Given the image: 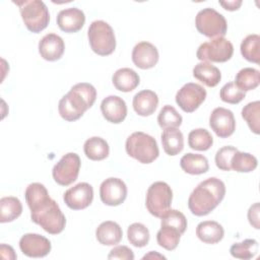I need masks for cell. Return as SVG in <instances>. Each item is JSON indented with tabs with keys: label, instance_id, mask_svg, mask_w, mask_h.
I'll use <instances>...</instances> for the list:
<instances>
[{
	"label": "cell",
	"instance_id": "cell-30",
	"mask_svg": "<svg viewBox=\"0 0 260 260\" xmlns=\"http://www.w3.org/2000/svg\"><path fill=\"white\" fill-rule=\"evenodd\" d=\"M234 82L239 88L244 91L255 89L260 82V73L255 68H243L237 73Z\"/></svg>",
	"mask_w": 260,
	"mask_h": 260
},
{
	"label": "cell",
	"instance_id": "cell-37",
	"mask_svg": "<svg viewBox=\"0 0 260 260\" xmlns=\"http://www.w3.org/2000/svg\"><path fill=\"white\" fill-rule=\"evenodd\" d=\"M242 117L247 122L250 130L259 134V123H260V102L255 101L247 104L242 109Z\"/></svg>",
	"mask_w": 260,
	"mask_h": 260
},
{
	"label": "cell",
	"instance_id": "cell-39",
	"mask_svg": "<svg viewBox=\"0 0 260 260\" xmlns=\"http://www.w3.org/2000/svg\"><path fill=\"white\" fill-rule=\"evenodd\" d=\"M219 96L222 102L229 104H239L246 96V91L239 88L234 81L225 83L219 91Z\"/></svg>",
	"mask_w": 260,
	"mask_h": 260
},
{
	"label": "cell",
	"instance_id": "cell-34",
	"mask_svg": "<svg viewBox=\"0 0 260 260\" xmlns=\"http://www.w3.org/2000/svg\"><path fill=\"white\" fill-rule=\"evenodd\" d=\"M160 230L156 234V241L157 244L168 250V251H173L177 248L179 245L180 239H181V233L171 226L168 225H160Z\"/></svg>",
	"mask_w": 260,
	"mask_h": 260
},
{
	"label": "cell",
	"instance_id": "cell-25",
	"mask_svg": "<svg viewBox=\"0 0 260 260\" xmlns=\"http://www.w3.org/2000/svg\"><path fill=\"white\" fill-rule=\"evenodd\" d=\"M161 144L164 150L169 155H177L184 148L183 133L175 127L164 129L161 133Z\"/></svg>",
	"mask_w": 260,
	"mask_h": 260
},
{
	"label": "cell",
	"instance_id": "cell-19",
	"mask_svg": "<svg viewBox=\"0 0 260 260\" xmlns=\"http://www.w3.org/2000/svg\"><path fill=\"white\" fill-rule=\"evenodd\" d=\"M65 50L63 39L56 34H47L39 42V53L47 61L59 60Z\"/></svg>",
	"mask_w": 260,
	"mask_h": 260
},
{
	"label": "cell",
	"instance_id": "cell-42",
	"mask_svg": "<svg viewBox=\"0 0 260 260\" xmlns=\"http://www.w3.org/2000/svg\"><path fill=\"white\" fill-rule=\"evenodd\" d=\"M248 219L250 224L256 230L260 229L259 225V203L256 202L250 206L248 210Z\"/></svg>",
	"mask_w": 260,
	"mask_h": 260
},
{
	"label": "cell",
	"instance_id": "cell-3",
	"mask_svg": "<svg viewBox=\"0 0 260 260\" xmlns=\"http://www.w3.org/2000/svg\"><path fill=\"white\" fill-rule=\"evenodd\" d=\"M95 99L96 90L92 84L87 82L76 83L59 101V114L65 121H76L92 107Z\"/></svg>",
	"mask_w": 260,
	"mask_h": 260
},
{
	"label": "cell",
	"instance_id": "cell-13",
	"mask_svg": "<svg viewBox=\"0 0 260 260\" xmlns=\"http://www.w3.org/2000/svg\"><path fill=\"white\" fill-rule=\"evenodd\" d=\"M65 204L73 209L80 210L88 207L93 199V189L88 183L81 182L69 188L63 196Z\"/></svg>",
	"mask_w": 260,
	"mask_h": 260
},
{
	"label": "cell",
	"instance_id": "cell-43",
	"mask_svg": "<svg viewBox=\"0 0 260 260\" xmlns=\"http://www.w3.org/2000/svg\"><path fill=\"white\" fill-rule=\"evenodd\" d=\"M0 252H1V257L4 259H11V260L16 259V254L14 253V250L11 246L1 244Z\"/></svg>",
	"mask_w": 260,
	"mask_h": 260
},
{
	"label": "cell",
	"instance_id": "cell-8",
	"mask_svg": "<svg viewBox=\"0 0 260 260\" xmlns=\"http://www.w3.org/2000/svg\"><path fill=\"white\" fill-rule=\"evenodd\" d=\"M195 25L201 35L211 39L223 37L228 29L224 16L210 7L203 8L197 13Z\"/></svg>",
	"mask_w": 260,
	"mask_h": 260
},
{
	"label": "cell",
	"instance_id": "cell-23",
	"mask_svg": "<svg viewBox=\"0 0 260 260\" xmlns=\"http://www.w3.org/2000/svg\"><path fill=\"white\" fill-rule=\"evenodd\" d=\"M112 81L116 89L123 92H129L138 86L140 78L133 69L125 67L118 69L113 74Z\"/></svg>",
	"mask_w": 260,
	"mask_h": 260
},
{
	"label": "cell",
	"instance_id": "cell-12",
	"mask_svg": "<svg viewBox=\"0 0 260 260\" xmlns=\"http://www.w3.org/2000/svg\"><path fill=\"white\" fill-rule=\"evenodd\" d=\"M100 197L106 205L118 206L127 197V186L119 178H108L100 186Z\"/></svg>",
	"mask_w": 260,
	"mask_h": 260
},
{
	"label": "cell",
	"instance_id": "cell-29",
	"mask_svg": "<svg viewBox=\"0 0 260 260\" xmlns=\"http://www.w3.org/2000/svg\"><path fill=\"white\" fill-rule=\"evenodd\" d=\"M241 54L249 62H260V37L256 34L248 35L241 43Z\"/></svg>",
	"mask_w": 260,
	"mask_h": 260
},
{
	"label": "cell",
	"instance_id": "cell-4",
	"mask_svg": "<svg viewBox=\"0 0 260 260\" xmlns=\"http://www.w3.org/2000/svg\"><path fill=\"white\" fill-rule=\"evenodd\" d=\"M126 152L141 164H150L157 158L159 149L156 140L141 131L133 132L125 143Z\"/></svg>",
	"mask_w": 260,
	"mask_h": 260
},
{
	"label": "cell",
	"instance_id": "cell-32",
	"mask_svg": "<svg viewBox=\"0 0 260 260\" xmlns=\"http://www.w3.org/2000/svg\"><path fill=\"white\" fill-rule=\"evenodd\" d=\"M213 143V138L208 130L197 128L192 130L188 135V144L194 150H208Z\"/></svg>",
	"mask_w": 260,
	"mask_h": 260
},
{
	"label": "cell",
	"instance_id": "cell-35",
	"mask_svg": "<svg viewBox=\"0 0 260 260\" xmlns=\"http://www.w3.org/2000/svg\"><path fill=\"white\" fill-rule=\"evenodd\" d=\"M127 238L134 247L142 248L148 244L150 236L148 229L143 223L134 222L128 226Z\"/></svg>",
	"mask_w": 260,
	"mask_h": 260
},
{
	"label": "cell",
	"instance_id": "cell-31",
	"mask_svg": "<svg viewBox=\"0 0 260 260\" xmlns=\"http://www.w3.org/2000/svg\"><path fill=\"white\" fill-rule=\"evenodd\" d=\"M257 158L249 152L237 150L231 159V170L238 173H250L257 168Z\"/></svg>",
	"mask_w": 260,
	"mask_h": 260
},
{
	"label": "cell",
	"instance_id": "cell-27",
	"mask_svg": "<svg viewBox=\"0 0 260 260\" xmlns=\"http://www.w3.org/2000/svg\"><path fill=\"white\" fill-rule=\"evenodd\" d=\"M83 150L87 158L91 160H103L108 157L110 147L104 138L93 136L84 142Z\"/></svg>",
	"mask_w": 260,
	"mask_h": 260
},
{
	"label": "cell",
	"instance_id": "cell-18",
	"mask_svg": "<svg viewBox=\"0 0 260 260\" xmlns=\"http://www.w3.org/2000/svg\"><path fill=\"white\" fill-rule=\"evenodd\" d=\"M85 22V15L82 10L76 7H69L61 10L57 15V24L65 32H77Z\"/></svg>",
	"mask_w": 260,
	"mask_h": 260
},
{
	"label": "cell",
	"instance_id": "cell-7",
	"mask_svg": "<svg viewBox=\"0 0 260 260\" xmlns=\"http://www.w3.org/2000/svg\"><path fill=\"white\" fill-rule=\"evenodd\" d=\"M173 200L171 187L161 181L152 183L146 192L145 205L149 213L155 217H161L170 208Z\"/></svg>",
	"mask_w": 260,
	"mask_h": 260
},
{
	"label": "cell",
	"instance_id": "cell-24",
	"mask_svg": "<svg viewBox=\"0 0 260 260\" xmlns=\"http://www.w3.org/2000/svg\"><path fill=\"white\" fill-rule=\"evenodd\" d=\"M193 76L208 87L216 86L220 79V70L209 62H200L193 68Z\"/></svg>",
	"mask_w": 260,
	"mask_h": 260
},
{
	"label": "cell",
	"instance_id": "cell-17",
	"mask_svg": "<svg viewBox=\"0 0 260 260\" xmlns=\"http://www.w3.org/2000/svg\"><path fill=\"white\" fill-rule=\"evenodd\" d=\"M101 111L104 118L111 123L119 124L127 116L125 101L118 95H109L101 103Z\"/></svg>",
	"mask_w": 260,
	"mask_h": 260
},
{
	"label": "cell",
	"instance_id": "cell-16",
	"mask_svg": "<svg viewBox=\"0 0 260 260\" xmlns=\"http://www.w3.org/2000/svg\"><path fill=\"white\" fill-rule=\"evenodd\" d=\"M158 51L149 42H140L132 51V61L140 69H150L158 62Z\"/></svg>",
	"mask_w": 260,
	"mask_h": 260
},
{
	"label": "cell",
	"instance_id": "cell-1",
	"mask_svg": "<svg viewBox=\"0 0 260 260\" xmlns=\"http://www.w3.org/2000/svg\"><path fill=\"white\" fill-rule=\"evenodd\" d=\"M30 209V219L51 235H58L65 229L66 218L47 188L41 183L29 184L24 192Z\"/></svg>",
	"mask_w": 260,
	"mask_h": 260
},
{
	"label": "cell",
	"instance_id": "cell-14",
	"mask_svg": "<svg viewBox=\"0 0 260 260\" xmlns=\"http://www.w3.org/2000/svg\"><path fill=\"white\" fill-rule=\"evenodd\" d=\"M209 126L220 138L230 137L236 130V120L231 110L215 108L209 116Z\"/></svg>",
	"mask_w": 260,
	"mask_h": 260
},
{
	"label": "cell",
	"instance_id": "cell-38",
	"mask_svg": "<svg viewBox=\"0 0 260 260\" xmlns=\"http://www.w3.org/2000/svg\"><path fill=\"white\" fill-rule=\"evenodd\" d=\"M160 225H168L178 230L183 235L187 229L186 216L177 209H169L161 217Z\"/></svg>",
	"mask_w": 260,
	"mask_h": 260
},
{
	"label": "cell",
	"instance_id": "cell-10",
	"mask_svg": "<svg viewBox=\"0 0 260 260\" xmlns=\"http://www.w3.org/2000/svg\"><path fill=\"white\" fill-rule=\"evenodd\" d=\"M80 157L75 152L63 155L54 166L52 175L55 182L61 186H69L76 181L80 170Z\"/></svg>",
	"mask_w": 260,
	"mask_h": 260
},
{
	"label": "cell",
	"instance_id": "cell-22",
	"mask_svg": "<svg viewBox=\"0 0 260 260\" xmlns=\"http://www.w3.org/2000/svg\"><path fill=\"white\" fill-rule=\"evenodd\" d=\"M196 236L205 244H217L224 236V230L221 224L214 220H204L198 223Z\"/></svg>",
	"mask_w": 260,
	"mask_h": 260
},
{
	"label": "cell",
	"instance_id": "cell-5",
	"mask_svg": "<svg viewBox=\"0 0 260 260\" xmlns=\"http://www.w3.org/2000/svg\"><path fill=\"white\" fill-rule=\"evenodd\" d=\"M20 11L26 28L35 34L45 29L50 21V13L46 4L41 0L13 1Z\"/></svg>",
	"mask_w": 260,
	"mask_h": 260
},
{
	"label": "cell",
	"instance_id": "cell-33",
	"mask_svg": "<svg viewBox=\"0 0 260 260\" xmlns=\"http://www.w3.org/2000/svg\"><path fill=\"white\" fill-rule=\"evenodd\" d=\"M259 245L254 239H246L241 243H235L230 248V253L233 257L243 260H249L258 253Z\"/></svg>",
	"mask_w": 260,
	"mask_h": 260
},
{
	"label": "cell",
	"instance_id": "cell-41",
	"mask_svg": "<svg viewBox=\"0 0 260 260\" xmlns=\"http://www.w3.org/2000/svg\"><path fill=\"white\" fill-rule=\"evenodd\" d=\"M108 259H122V260H133L134 253L127 246H116L114 247L109 255Z\"/></svg>",
	"mask_w": 260,
	"mask_h": 260
},
{
	"label": "cell",
	"instance_id": "cell-6",
	"mask_svg": "<svg viewBox=\"0 0 260 260\" xmlns=\"http://www.w3.org/2000/svg\"><path fill=\"white\" fill-rule=\"evenodd\" d=\"M91 50L100 56L111 55L116 49V38L112 26L104 20H94L87 30Z\"/></svg>",
	"mask_w": 260,
	"mask_h": 260
},
{
	"label": "cell",
	"instance_id": "cell-40",
	"mask_svg": "<svg viewBox=\"0 0 260 260\" xmlns=\"http://www.w3.org/2000/svg\"><path fill=\"white\" fill-rule=\"evenodd\" d=\"M238 149L234 146L228 145L219 148L215 153V165L221 171H231V159Z\"/></svg>",
	"mask_w": 260,
	"mask_h": 260
},
{
	"label": "cell",
	"instance_id": "cell-11",
	"mask_svg": "<svg viewBox=\"0 0 260 260\" xmlns=\"http://www.w3.org/2000/svg\"><path fill=\"white\" fill-rule=\"evenodd\" d=\"M206 99V90L197 83L188 82L184 84L176 93L177 105L186 113H192Z\"/></svg>",
	"mask_w": 260,
	"mask_h": 260
},
{
	"label": "cell",
	"instance_id": "cell-36",
	"mask_svg": "<svg viewBox=\"0 0 260 260\" xmlns=\"http://www.w3.org/2000/svg\"><path fill=\"white\" fill-rule=\"evenodd\" d=\"M183 121L182 116L177 112V110L170 105H166L159 111L157 116V122L160 128L166 129L170 127L178 128L181 126Z\"/></svg>",
	"mask_w": 260,
	"mask_h": 260
},
{
	"label": "cell",
	"instance_id": "cell-44",
	"mask_svg": "<svg viewBox=\"0 0 260 260\" xmlns=\"http://www.w3.org/2000/svg\"><path fill=\"white\" fill-rule=\"evenodd\" d=\"M219 4L226 10L230 11H234V10H238L240 8V6L242 5V1L241 0H232V1H219Z\"/></svg>",
	"mask_w": 260,
	"mask_h": 260
},
{
	"label": "cell",
	"instance_id": "cell-21",
	"mask_svg": "<svg viewBox=\"0 0 260 260\" xmlns=\"http://www.w3.org/2000/svg\"><path fill=\"white\" fill-rule=\"evenodd\" d=\"M95 237L100 244L105 246H115L119 244L123 237L121 226L112 220L102 222L95 230Z\"/></svg>",
	"mask_w": 260,
	"mask_h": 260
},
{
	"label": "cell",
	"instance_id": "cell-20",
	"mask_svg": "<svg viewBox=\"0 0 260 260\" xmlns=\"http://www.w3.org/2000/svg\"><path fill=\"white\" fill-rule=\"evenodd\" d=\"M158 105L157 94L149 89H143L137 92L132 102L133 109L135 113L139 116L146 117L152 115Z\"/></svg>",
	"mask_w": 260,
	"mask_h": 260
},
{
	"label": "cell",
	"instance_id": "cell-28",
	"mask_svg": "<svg viewBox=\"0 0 260 260\" xmlns=\"http://www.w3.org/2000/svg\"><path fill=\"white\" fill-rule=\"evenodd\" d=\"M22 204L20 200L13 196H6L0 199V221L10 222L20 216Z\"/></svg>",
	"mask_w": 260,
	"mask_h": 260
},
{
	"label": "cell",
	"instance_id": "cell-2",
	"mask_svg": "<svg viewBox=\"0 0 260 260\" xmlns=\"http://www.w3.org/2000/svg\"><path fill=\"white\" fill-rule=\"evenodd\" d=\"M224 195V183L215 177H211L200 182L191 192L188 199V207L192 214L204 216L222 201Z\"/></svg>",
	"mask_w": 260,
	"mask_h": 260
},
{
	"label": "cell",
	"instance_id": "cell-9",
	"mask_svg": "<svg viewBox=\"0 0 260 260\" xmlns=\"http://www.w3.org/2000/svg\"><path fill=\"white\" fill-rule=\"evenodd\" d=\"M233 54V44L224 37H219L201 44L197 50L196 57L201 62L223 63L229 61Z\"/></svg>",
	"mask_w": 260,
	"mask_h": 260
},
{
	"label": "cell",
	"instance_id": "cell-15",
	"mask_svg": "<svg viewBox=\"0 0 260 260\" xmlns=\"http://www.w3.org/2000/svg\"><path fill=\"white\" fill-rule=\"evenodd\" d=\"M19 248L27 257L41 258L47 256L51 251V242L39 234H24L19 240Z\"/></svg>",
	"mask_w": 260,
	"mask_h": 260
},
{
	"label": "cell",
	"instance_id": "cell-45",
	"mask_svg": "<svg viewBox=\"0 0 260 260\" xmlns=\"http://www.w3.org/2000/svg\"><path fill=\"white\" fill-rule=\"evenodd\" d=\"M153 258L166 259V257H165V256H162V255L158 254V253H157V252H155V251H150L148 254H146V255H144V256L142 257V259H153Z\"/></svg>",
	"mask_w": 260,
	"mask_h": 260
},
{
	"label": "cell",
	"instance_id": "cell-26",
	"mask_svg": "<svg viewBox=\"0 0 260 260\" xmlns=\"http://www.w3.org/2000/svg\"><path fill=\"white\" fill-rule=\"evenodd\" d=\"M180 166L182 170L190 175H201L208 171V159L198 153H186L180 159Z\"/></svg>",
	"mask_w": 260,
	"mask_h": 260
}]
</instances>
